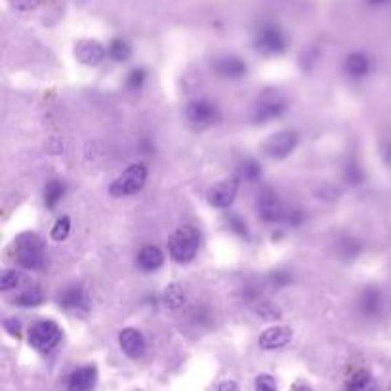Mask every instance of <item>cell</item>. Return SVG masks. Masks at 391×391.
Returning a JSON list of instances; mask_svg holds the SVG:
<instances>
[{"label":"cell","instance_id":"cell-1","mask_svg":"<svg viewBox=\"0 0 391 391\" xmlns=\"http://www.w3.org/2000/svg\"><path fill=\"white\" fill-rule=\"evenodd\" d=\"M200 246V233L193 225H183L176 229L168 239V254L176 264H189L195 260Z\"/></svg>","mask_w":391,"mask_h":391},{"label":"cell","instance_id":"cell-2","mask_svg":"<svg viewBox=\"0 0 391 391\" xmlns=\"http://www.w3.org/2000/svg\"><path fill=\"white\" fill-rule=\"evenodd\" d=\"M14 260L29 271H39L44 267V244L36 233H21L14 241Z\"/></svg>","mask_w":391,"mask_h":391},{"label":"cell","instance_id":"cell-3","mask_svg":"<svg viewBox=\"0 0 391 391\" xmlns=\"http://www.w3.org/2000/svg\"><path fill=\"white\" fill-rule=\"evenodd\" d=\"M147 182V167L143 162H136L126 168L125 172L115 178V182L111 183L109 193L113 197H130L136 195L138 191H142L143 185Z\"/></svg>","mask_w":391,"mask_h":391},{"label":"cell","instance_id":"cell-4","mask_svg":"<svg viewBox=\"0 0 391 391\" xmlns=\"http://www.w3.org/2000/svg\"><path fill=\"white\" fill-rule=\"evenodd\" d=\"M63 330L58 323H54L50 319H42L36 321L31 328H29V336L27 340L33 346L34 350L41 353H50L59 341H61Z\"/></svg>","mask_w":391,"mask_h":391},{"label":"cell","instance_id":"cell-5","mask_svg":"<svg viewBox=\"0 0 391 391\" xmlns=\"http://www.w3.org/2000/svg\"><path fill=\"white\" fill-rule=\"evenodd\" d=\"M288 46L286 42V36H284V31L277 23H264L260 25V29L256 31V36H254V48L262 56H279L283 54Z\"/></svg>","mask_w":391,"mask_h":391},{"label":"cell","instance_id":"cell-6","mask_svg":"<svg viewBox=\"0 0 391 391\" xmlns=\"http://www.w3.org/2000/svg\"><path fill=\"white\" fill-rule=\"evenodd\" d=\"M185 117L189 120V125L199 128V130H204V128L218 125L220 118H222V113H220V107H218L216 101L199 98V100H193L187 103Z\"/></svg>","mask_w":391,"mask_h":391},{"label":"cell","instance_id":"cell-7","mask_svg":"<svg viewBox=\"0 0 391 391\" xmlns=\"http://www.w3.org/2000/svg\"><path fill=\"white\" fill-rule=\"evenodd\" d=\"M284 111H286V100H284L283 94H279L277 90H267L256 101L252 117H254V123L266 125L275 118L283 117Z\"/></svg>","mask_w":391,"mask_h":391},{"label":"cell","instance_id":"cell-8","mask_svg":"<svg viewBox=\"0 0 391 391\" xmlns=\"http://www.w3.org/2000/svg\"><path fill=\"white\" fill-rule=\"evenodd\" d=\"M256 210H258L262 222H266V224H279V222H283L284 214H286L279 195L271 187H266L260 191L258 199H256Z\"/></svg>","mask_w":391,"mask_h":391},{"label":"cell","instance_id":"cell-9","mask_svg":"<svg viewBox=\"0 0 391 391\" xmlns=\"http://www.w3.org/2000/svg\"><path fill=\"white\" fill-rule=\"evenodd\" d=\"M298 132L294 130H281V132L273 134L267 138V142L264 143V151H266L267 157L271 158H286L290 155L292 151L298 147Z\"/></svg>","mask_w":391,"mask_h":391},{"label":"cell","instance_id":"cell-10","mask_svg":"<svg viewBox=\"0 0 391 391\" xmlns=\"http://www.w3.org/2000/svg\"><path fill=\"white\" fill-rule=\"evenodd\" d=\"M239 180L241 178H231V180H222L209 189V202L214 209H229L237 199L239 193Z\"/></svg>","mask_w":391,"mask_h":391},{"label":"cell","instance_id":"cell-11","mask_svg":"<svg viewBox=\"0 0 391 391\" xmlns=\"http://www.w3.org/2000/svg\"><path fill=\"white\" fill-rule=\"evenodd\" d=\"M107 54L109 52L105 50V46H103L101 42L92 41V39H84V41H78L75 44V58L78 59L83 65H100Z\"/></svg>","mask_w":391,"mask_h":391},{"label":"cell","instance_id":"cell-12","mask_svg":"<svg viewBox=\"0 0 391 391\" xmlns=\"http://www.w3.org/2000/svg\"><path fill=\"white\" fill-rule=\"evenodd\" d=\"M118 346H120V350H123L126 357L130 359L143 357V353L147 350V344H145L143 334L138 328H132V326L120 330V334H118Z\"/></svg>","mask_w":391,"mask_h":391},{"label":"cell","instance_id":"cell-13","mask_svg":"<svg viewBox=\"0 0 391 391\" xmlns=\"http://www.w3.org/2000/svg\"><path fill=\"white\" fill-rule=\"evenodd\" d=\"M98 383L96 365H84L67 376V391H92Z\"/></svg>","mask_w":391,"mask_h":391},{"label":"cell","instance_id":"cell-14","mask_svg":"<svg viewBox=\"0 0 391 391\" xmlns=\"http://www.w3.org/2000/svg\"><path fill=\"white\" fill-rule=\"evenodd\" d=\"M292 340V330L288 326H271L260 334L258 346L266 351H275L284 348Z\"/></svg>","mask_w":391,"mask_h":391},{"label":"cell","instance_id":"cell-15","mask_svg":"<svg viewBox=\"0 0 391 391\" xmlns=\"http://www.w3.org/2000/svg\"><path fill=\"white\" fill-rule=\"evenodd\" d=\"M214 71H216L220 76H224V78L237 81V78H242V76L246 75L249 65H246V61L239 58V56H224V58L216 59Z\"/></svg>","mask_w":391,"mask_h":391},{"label":"cell","instance_id":"cell-16","mask_svg":"<svg viewBox=\"0 0 391 391\" xmlns=\"http://www.w3.org/2000/svg\"><path fill=\"white\" fill-rule=\"evenodd\" d=\"M59 308L71 309V311H76V309H88V296L81 284H71L63 290L59 292L58 296Z\"/></svg>","mask_w":391,"mask_h":391},{"label":"cell","instance_id":"cell-17","mask_svg":"<svg viewBox=\"0 0 391 391\" xmlns=\"http://www.w3.org/2000/svg\"><path fill=\"white\" fill-rule=\"evenodd\" d=\"M344 71L351 78H363L370 73V58L363 52H351L344 59Z\"/></svg>","mask_w":391,"mask_h":391},{"label":"cell","instance_id":"cell-18","mask_svg":"<svg viewBox=\"0 0 391 391\" xmlns=\"http://www.w3.org/2000/svg\"><path fill=\"white\" fill-rule=\"evenodd\" d=\"M357 306L363 315L374 317L378 315L380 309H382V296H380V292L376 290L374 286H368V288L361 292Z\"/></svg>","mask_w":391,"mask_h":391},{"label":"cell","instance_id":"cell-19","mask_svg":"<svg viewBox=\"0 0 391 391\" xmlns=\"http://www.w3.org/2000/svg\"><path fill=\"white\" fill-rule=\"evenodd\" d=\"M162 264H165V254L160 252L158 246H153V244L143 246V249L140 250V254H138V266H140V269H143V271H147V273L157 271Z\"/></svg>","mask_w":391,"mask_h":391},{"label":"cell","instance_id":"cell-20","mask_svg":"<svg viewBox=\"0 0 391 391\" xmlns=\"http://www.w3.org/2000/svg\"><path fill=\"white\" fill-rule=\"evenodd\" d=\"M65 195V183L59 180H50L44 187V204L46 209H56L59 200Z\"/></svg>","mask_w":391,"mask_h":391},{"label":"cell","instance_id":"cell-21","mask_svg":"<svg viewBox=\"0 0 391 391\" xmlns=\"http://www.w3.org/2000/svg\"><path fill=\"white\" fill-rule=\"evenodd\" d=\"M42 302H44V296H42L41 288H25L23 292H19L16 298H14V306L17 308H39Z\"/></svg>","mask_w":391,"mask_h":391},{"label":"cell","instance_id":"cell-22","mask_svg":"<svg viewBox=\"0 0 391 391\" xmlns=\"http://www.w3.org/2000/svg\"><path fill=\"white\" fill-rule=\"evenodd\" d=\"M250 308H252V311H254L256 315L262 317L264 321H279L281 315H283V313H281V309L277 308L275 304H271V302H267L266 298L254 302Z\"/></svg>","mask_w":391,"mask_h":391},{"label":"cell","instance_id":"cell-23","mask_svg":"<svg viewBox=\"0 0 391 391\" xmlns=\"http://www.w3.org/2000/svg\"><path fill=\"white\" fill-rule=\"evenodd\" d=\"M374 380L366 370H359L346 382V391H372Z\"/></svg>","mask_w":391,"mask_h":391},{"label":"cell","instance_id":"cell-24","mask_svg":"<svg viewBox=\"0 0 391 391\" xmlns=\"http://www.w3.org/2000/svg\"><path fill=\"white\" fill-rule=\"evenodd\" d=\"M109 56L118 61V63H125L128 59L132 58V48H130V44L125 41V39H113V41L109 42Z\"/></svg>","mask_w":391,"mask_h":391},{"label":"cell","instance_id":"cell-25","mask_svg":"<svg viewBox=\"0 0 391 391\" xmlns=\"http://www.w3.org/2000/svg\"><path fill=\"white\" fill-rule=\"evenodd\" d=\"M165 304H167L170 309L183 308V304H185V292H183L182 284H168L167 290H165Z\"/></svg>","mask_w":391,"mask_h":391},{"label":"cell","instance_id":"cell-26","mask_svg":"<svg viewBox=\"0 0 391 391\" xmlns=\"http://www.w3.org/2000/svg\"><path fill=\"white\" fill-rule=\"evenodd\" d=\"M260 176H262V167H260L258 160H254V158H246V160L241 165L239 178H241V180H246V182H250V183H254L256 180H260Z\"/></svg>","mask_w":391,"mask_h":391},{"label":"cell","instance_id":"cell-27","mask_svg":"<svg viewBox=\"0 0 391 391\" xmlns=\"http://www.w3.org/2000/svg\"><path fill=\"white\" fill-rule=\"evenodd\" d=\"M145 78H147V71L143 69V67H136L132 69L128 76H126V86H128V90L132 92H140L143 88V84H145Z\"/></svg>","mask_w":391,"mask_h":391},{"label":"cell","instance_id":"cell-28","mask_svg":"<svg viewBox=\"0 0 391 391\" xmlns=\"http://www.w3.org/2000/svg\"><path fill=\"white\" fill-rule=\"evenodd\" d=\"M69 233H71V220H69V216H61L56 220V224H54V227H52V239L54 241H65L67 237H69Z\"/></svg>","mask_w":391,"mask_h":391},{"label":"cell","instance_id":"cell-29","mask_svg":"<svg viewBox=\"0 0 391 391\" xmlns=\"http://www.w3.org/2000/svg\"><path fill=\"white\" fill-rule=\"evenodd\" d=\"M227 222H229V229L237 233L239 237H249V225L244 220H241L239 216H235V214H229L227 216Z\"/></svg>","mask_w":391,"mask_h":391},{"label":"cell","instance_id":"cell-30","mask_svg":"<svg viewBox=\"0 0 391 391\" xmlns=\"http://www.w3.org/2000/svg\"><path fill=\"white\" fill-rule=\"evenodd\" d=\"M17 284H19V275H17L16 271L8 269V271L2 273V281H0V288H2V290H14V288H17Z\"/></svg>","mask_w":391,"mask_h":391},{"label":"cell","instance_id":"cell-31","mask_svg":"<svg viewBox=\"0 0 391 391\" xmlns=\"http://www.w3.org/2000/svg\"><path fill=\"white\" fill-rule=\"evenodd\" d=\"M254 385L256 391H277V380L271 374H260Z\"/></svg>","mask_w":391,"mask_h":391},{"label":"cell","instance_id":"cell-32","mask_svg":"<svg viewBox=\"0 0 391 391\" xmlns=\"http://www.w3.org/2000/svg\"><path fill=\"white\" fill-rule=\"evenodd\" d=\"M346 180H348V183H351V185H359V183H361V180H363V172H361V168H359L357 162L351 160L350 165L346 167Z\"/></svg>","mask_w":391,"mask_h":391},{"label":"cell","instance_id":"cell-33","mask_svg":"<svg viewBox=\"0 0 391 391\" xmlns=\"http://www.w3.org/2000/svg\"><path fill=\"white\" fill-rule=\"evenodd\" d=\"M304 220H306V216H304V212H302L300 209H292L286 210L283 222H286L290 227H300V225L304 224Z\"/></svg>","mask_w":391,"mask_h":391},{"label":"cell","instance_id":"cell-34","mask_svg":"<svg viewBox=\"0 0 391 391\" xmlns=\"http://www.w3.org/2000/svg\"><path fill=\"white\" fill-rule=\"evenodd\" d=\"M269 283L273 284L275 288H283V286L290 283V275L286 271H273L271 277H269Z\"/></svg>","mask_w":391,"mask_h":391},{"label":"cell","instance_id":"cell-35","mask_svg":"<svg viewBox=\"0 0 391 391\" xmlns=\"http://www.w3.org/2000/svg\"><path fill=\"white\" fill-rule=\"evenodd\" d=\"M4 328H6V332L10 334V336H14V338H21V323L17 321V319H4Z\"/></svg>","mask_w":391,"mask_h":391},{"label":"cell","instance_id":"cell-36","mask_svg":"<svg viewBox=\"0 0 391 391\" xmlns=\"http://www.w3.org/2000/svg\"><path fill=\"white\" fill-rule=\"evenodd\" d=\"M12 4H14V8L21 10V12H29V10H34L39 4H41V0H10Z\"/></svg>","mask_w":391,"mask_h":391},{"label":"cell","instance_id":"cell-37","mask_svg":"<svg viewBox=\"0 0 391 391\" xmlns=\"http://www.w3.org/2000/svg\"><path fill=\"white\" fill-rule=\"evenodd\" d=\"M218 391H241V390H239V385H237V383L231 382V380H227V382L220 383Z\"/></svg>","mask_w":391,"mask_h":391},{"label":"cell","instance_id":"cell-38","mask_svg":"<svg viewBox=\"0 0 391 391\" xmlns=\"http://www.w3.org/2000/svg\"><path fill=\"white\" fill-rule=\"evenodd\" d=\"M383 158H385V162H390L391 165V143L383 147Z\"/></svg>","mask_w":391,"mask_h":391},{"label":"cell","instance_id":"cell-39","mask_svg":"<svg viewBox=\"0 0 391 391\" xmlns=\"http://www.w3.org/2000/svg\"><path fill=\"white\" fill-rule=\"evenodd\" d=\"M370 6H383V4H388V2H391V0H366Z\"/></svg>","mask_w":391,"mask_h":391},{"label":"cell","instance_id":"cell-40","mask_svg":"<svg viewBox=\"0 0 391 391\" xmlns=\"http://www.w3.org/2000/svg\"><path fill=\"white\" fill-rule=\"evenodd\" d=\"M292 391H313L309 385H306V383H298V385H294V390Z\"/></svg>","mask_w":391,"mask_h":391},{"label":"cell","instance_id":"cell-41","mask_svg":"<svg viewBox=\"0 0 391 391\" xmlns=\"http://www.w3.org/2000/svg\"><path fill=\"white\" fill-rule=\"evenodd\" d=\"M134 391H142V390H134Z\"/></svg>","mask_w":391,"mask_h":391}]
</instances>
